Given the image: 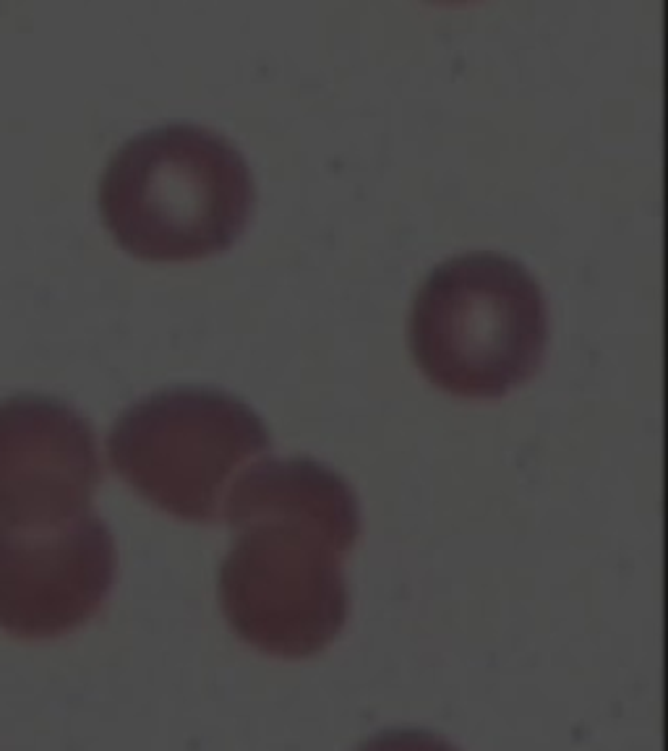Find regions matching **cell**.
<instances>
[{"label":"cell","mask_w":668,"mask_h":751,"mask_svg":"<svg viewBox=\"0 0 668 751\" xmlns=\"http://www.w3.org/2000/svg\"><path fill=\"white\" fill-rule=\"evenodd\" d=\"M223 514L236 530L219 567L227 624L259 653H322L351 613L343 564L360 535L351 483L309 457L267 460L240 472Z\"/></svg>","instance_id":"obj_1"},{"label":"cell","mask_w":668,"mask_h":751,"mask_svg":"<svg viewBox=\"0 0 668 751\" xmlns=\"http://www.w3.org/2000/svg\"><path fill=\"white\" fill-rule=\"evenodd\" d=\"M240 149L196 124H165L126 141L105 168L99 210L133 256L191 261L230 248L254 210Z\"/></svg>","instance_id":"obj_2"},{"label":"cell","mask_w":668,"mask_h":751,"mask_svg":"<svg viewBox=\"0 0 668 751\" xmlns=\"http://www.w3.org/2000/svg\"><path fill=\"white\" fill-rule=\"evenodd\" d=\"M416 363L454 397L494 399L536 374L549 345V305L536 277L481 250L431 269L408 321Z\"/></svg>","instance_id":"obj_3"},{"label":"cell","mask_w":668,"mask_h":751,"mask_svg":"<svg viewBox=\"0 0 668 751\" xmlns=\"http://www.w3.org/2000/svg\"><path fill=\"white\" fill-rule=\"evenodd\" d=\"M272 447L259 412L212 386H173L133 403L110 431V460L158 509L223 517L227 489Z\"/></svg>","instance_id":"obj_4"},{"label":"cell","mask_w":668,"mask_h":751,"mask_svg":"<svg viewBox=\"0 0 668 751\" xmlns=\"http://www.w3.org/2000/svg\"><path fill=\"white\" fill-rule=\"evenodd\" d=\"M355 751H460L442 736L416 728H395V731L376 733L360 743Z\"/></svg>","instance_id":"obj_5"}]
</instances>
